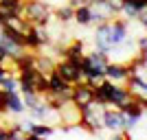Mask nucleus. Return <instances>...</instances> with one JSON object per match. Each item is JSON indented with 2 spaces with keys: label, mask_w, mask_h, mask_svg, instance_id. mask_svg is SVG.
Masks as SVG:
<instances>
[{
  "label": "nucleus",
  "mask_w": 147,
  "mask_h": 140,
  "mask_svg": "<svg viewBox=\"0 0 147 140\" xmlns=\"http://www.w3.org/2000/svg\"><path fill=\"white\" fill-rule=\"evenodd\" d=\"M22 18H26L35 26H49L53 20V9L46 0H24Z\"/></svg>",
  "instance_id": "f257e3e1"
},
{
  "label": "nucleus",
  "mask_w": 147,
  "mask_h": 140,
  "mask_svg": "<svg viewBox=\"0 0 147 140\" xmlns=\"http://www.w3.org/2000/svg\"><path fill=\"white\" fill-rule=\"evenodd\" d=\"M53 42V37L49 33V26H35L31 24V29L24 33V48L26 50H42Z\"/></svg>",
  "instance_id": "f03ea898"
},
{
  "label": "nucleus",
  "mask_w": 147,
  "mask_h": 140,
  "mask_svg": "<svg viewBox=\"0 0 147 140\" xmlns=\"http://www.w3.org/2000/svg\"><path fill=\"white\" fill-rule=\"evenodd\" d=\"M55 72L59 74V77L66 81V83H70V85L81 83V81H84L81 66H79V64H75V61H70V59H64V57H61V59L55 64Z\"/></svg>",
  "instance_id": "7ed1b4c3"
},
{
  "label": "nucleus",
  "mask_w": 147,
  "mask_h": 140,
  "mask_svg": "<svg viewBox=\"0 0 147 140\" xmlns=\"http://www.w3.org/2000/svg\"><path fill=\"white\" fill-rule=\"evenodd\" d=\"M70 103L77 105L79 112L84 107H88L90 103H94V85L81 81V83H75L73 90H70Z\"/></svg>",
  "instance_id": "20e7f679"
},
{
  "label": "nucleus",
  "mask_w": 147,
  "mask_h": 140,
  "mask_svg": "<svg viewBox=\"0 0 147 140\" xmlns=\"http://www.w3.org/2000/svg\"><path fill=\"white\" fill-rule=\"evenodd\" d=\"M127 37V20L114 18L108 22V42L110 46H119L121 42H125Z\"/></svg>",
  "instance_id": "39448f33"
},
{
  "label": "nucleus",
  "mask_w": 147,
  "mask_h": 140,
  "mask_svg": "<svg viewBox=\"0 0 147 140\" xmlns=\"http://www.w3.org/2000/svg\"><path fill=\"white\" fill-rule=\"evenodd\" d=\"M103 129L117 134V131H123L125 129V116H123L121 110L117 107H105L103 110Z\"/></svg>",
  "instance_id": "423d86ee"
},
{
  "label": "nucleus",
  "mask_w": 147,
  "mask_h": 140,
  "mask_svg": "<svg viewBox=\"0 0 147 140\" xmlns=\"http://www.w3.org/2000/svg\"><path fill=\"white\" fill-rule=\"evenodd\" d=\"M103 74H105V79L112 81V83H125L129 77L127 72V64H121V61H108L103 68Z\"/></svg>",
  "instance_id": "0eeeda50"
},
{
  "label": "nucleus",
  "mask_w": 147,
  "mask_h": 140,
  "mask_svg": "<svg viewBox=\"0 0 147 140\" xmlns=\"http://www.w3.org/2000/svg\"><path fill=\"white\" fill-rule=\"evenodd\" d=\"M59 116H61V125H64V129H70V127H77L81 112H79L77 105H73L70 101H68V103H64L59 107Z\"/></svg>",
  "instance_id": "6e6552de"
},
{
  "label": "nucleus",
  "mask_w": 147,
  "mask_h": 140,
  "mask_svg": "<svg viewBox=\"0 0 147 140\" xmlns=\"http://www.w3.org/2000/svg\"><path fill=\"white\" fill-rule=\"evenodd\" d=\"M84 55H86V44L81 42V40H73V42L66 44L64 50H61V57L75 61V64H79V61L84 59Z\"/></svg>",
  "instance_id": "1a4fd4ad"
},
{
  "label": "nucleus",
  "mask_w": 147,
  "mask_h": 140,
  "mask_svg": "<svg viewBox=\"0 0 147 140\" xmlns=\"http://www.w3.org/2000/svg\"><path fill=\"white\" fill-rule=\"evenodd\" d=\"M143 9H147V0H123L119 15H123V20L132 22V20H136L138 11H143Z\"/></svg>",
  "instance_id": "9d476101"
},
{
  "label": "nucleus",
  "mask_w": 147,
  "mask_h": 140,
  "mask_svg": "<svg viewBox=\"0 0 147 140\" xmlns=\"http://www.w3.org/2000/svg\"><path fill=\"white\" fill-rule=\"evenodd\" d=\"M5 110L9 112V114H22V112H24V101H22V94H20V92H11V94H7Z\"/></svg>",
  "instance_id": "9b49d317"
},
{
  "label": "nucleus",
  "mask_w": 147,
  "mask_h": 140,
  "mask_svg": "<svg viewBox=\"0 0 147 140\" xmlns=\"http://www.w3.org/2000/svg\"><path fill=\"white\" fill-rule=\"evenodd\" d=\"M73 20L79 26L92 24V5H79V7H75V18Z\"/></svg>",
  "instance_id": "f8f14e48"
},
{
  "label": "nucleus",
  "mask_w": 147,
  "mask_h": 140,
  "mask_svg": "<svg viewBox=\"0 0 147 140\" xmlns=\"http://www.w3.org/2000/svg\"><path fill=\"white\" fill-rule=\"evenodd\" d=\"M55 64H57V59H53L49 53H46V55H35V68L42 74H51L55 70Z\"/></svg>",
  "instance_id": "ddd939ff"
},
{
  "label": "nucleus",
  "mask_w": 147,
  "mask_h": 140,
  "mask_svg": "<svg viewBox=\"0 0 147 140\" xmlns=\"http://www.w3.org/2000/svg\"><path fill=\"white\" fill-rule=\"evenodd\" d=\"M53 18H55L59 24H68V22H73V18H75V7H70V5L57 7L55 11H53Z\"/></svg>",
  "instance_id": "4468645a"
},
{
  "label": "nucleus",
  "mask_w": 147,
  "mask_h": 140,
  "mask_svg": "<svg viewBox=\"0 0 147 140\" xmlns=\"http://www.w3.org/2000/svg\"><path fill=\"white\" fill-rule=\"evenodd\" d=\"M31 134L42 136V138H51V136L55 134V127H53V125H49V123L35 121V123H33V127H31Z\"/></svg>",
  "instance_id": "2eb2a0df"
},
{
  "label": "nucleus",
  "mask_w": 147,
  "mask_h": 140,
  "mask_svg": "<svg viewBox=\"0 0 147 140\" xmlns=\"http://www.w3.org/2000/svg\"><path fill=\"white\" fill-rule=\"evenodd\" d=\"M0 7H2V9H7L11 15H22L24 0H0Z\"/></svg>",
  "instance_id": "dca6fc26"
},
{
  "label": "nucleus",
  "mask_w": 147,
  "mask_h": 140,
  "mask_svg": "<svg viewBox=\"0 0 147 140\" xmlns=\"http://www.w3.org/2000/svg\"><path fill=\"white\" fill-rule=\"evenodd\" d=\"M0 90L7 92V94H11V92H18V77L9 72L5 79H0Z\"/></svg>",
  "instance_id": "f3484780"
},
{
  "label": "nucleus",
  "mask_w": 147,
  "mask_h": 140,
  "mask_svg": "<svg viewBox=\"0 0 147 140\" xmlns=\"http://www.w3.org/2000/svg\"><path fill=\"white\" fill-rule=\"evenodd\" d=\"M7 134H9V140H24L26 138V131L20 127V123L9 125V127H7Z\"/></svg>",
  "instance_id": "a211bd4d"
},
{
  "label": "nucleus",
  "mask_w": 147,
  "mask_h": 140,
  "mask_svg": "<svg viewBox=\"0 0 147 140\" xmlns=\"http://www.w3.org/2000/svg\"><path fill=\"white\" fill-rule=\"evenodd\" d=\"M136 48H138V53L147 55V33H145V35H141L138 40H136Z\"/></svg>",
  "instance_id": "6ab92c4d"
},
{
  "label": "nucleus",
  "mask_w": 147,
  "mask_h": 140,
  "mask_svg": "<svg viewBox=\"0 0 147 140\" xmlns=\"http://www.w3.org/2000/svg\"><path fill=\"white\" fill-rule=\"evenodd\" d=\"M136 22L145 29V33H147V9H143V11H138V15H136Z\"/></svg>",
  "instance_id": "aec40b11"
},
{
  "label": "nucleus",
  "mask_w": 147,
  "mask_h": 140,
  "mask_svg": "<svg viewBox=\"0 0 147 140\" xmlns=\"http://www.w3.org/2000/svg\"><path fill=\"white\" fill-rule=\"evenodd\" d=\"M110 140H129V131L127 129H123V131H117V134H112Z\"/></svg>",
  "instance_id": "412c9836"
},
{
  "label": "nucleus",
  "mask_w": 147,
  "mask_h": 140,
  "mask_svg": "<svg viewBox=\"0 0 147 140\" xmlns=\"http://www.w3.org/2000/svg\"><path fill=\"white\" fill-rule=\"evenodd\" d=\"M9 72H11V70H9V68H7L5 64H0V79H5V77H7Z\"/></svg>",
  "instance_id": "4be33fe9"
},
{
  "label": "nucleus",
  "mask_w": 147,
  "mask_h": 140,
  "mask_svg": "<svg viewBox=\"0 0 147 140\" xmlns=\"http://www.w3.org/2000/svg\"><path fill=\"white\" fill-rule=\"evenodd\" d=\"M0 140H9V134H7V127H0Z\"/></svg>",
  "instance_id": "5701e85b"
},
{
  "label": "nucleus",
  "mask_w": 147,
  "mask_h": 140,
  "mask_svg": "<svg viewBox=\"0 0 147 140\" xmlns=\"http://www.w3.org/2000/svg\"><path fill=\"white\" fill-rule=\"evenodd\" d=\"M24 140H46V138H42V136H35V134H26Z\"/></svg>",
  "instance_id": "b1692460"
},
{
  "label": "nucleus",
  "mask_w": 147,
  "mask_h": 140,
  "mask_svg": "<svg viewBox=\"0 0 147 140\" xmlns=\"http://www.w3.org/2000/svg\"><path fill=\"white\" fill-rule=\"evenodd\" d=\"M138 101H141L143 110H145V114H147V96H141V98H138Z\"/></svg>",
  "instance_id": "393cba45"
},
{
  "label": "nucleus",
  "mask_w": 147,
  "mask_h": 140,
  "mask_svg": "<svg viewBox=\"0 0 147 140\" xmlns=\"http://www.w3.org/2000/svg\"><path fill=\"white\" fill-rule=\"evenodd\" d=\"M99 2H103V0H88V5H99Z\"/></svg>",
  "instance_id": "a878e982"
},
{
  "label": "nucleus",
  "mask_w": 147,
  "mask_h": 140,
  "mask_svg": "<svg viewBox=\"0 0 147 140\" xmlns=\"http://www.w3.org/2000/svg\"><path fill=\"white\" fill-rule=\"evenodd\" d=\"M0 127H2V123H0Z\"/></svg>",
  "instance_id": "bb28decb"
}]
</instances>
